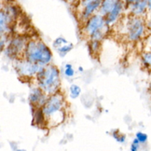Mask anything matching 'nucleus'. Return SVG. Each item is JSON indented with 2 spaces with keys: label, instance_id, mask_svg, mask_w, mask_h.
Returning a JSON list of instances; mask_svg holds the SVG:
<instances>
[{
  "label": "nucleus",
  "instance_id": "obj_22",
  "mask_svg": "<svg viewBox=\"0 0 151 151\" xmlns=\"http://www.w3.org/2000/svg\"><path fill=\"white\" fill-rule=\"evenodd\" d=\"M135 137L138 139L139 141H140L141 144H146L147 142V139H148V136L147 133H145L143 132H137L136 134H135Z\"/></svg>",
  "mask_w": 151,
  "mask_h": 151
},
{
  "label": "nucleus",
  "instance_id": "obj_25",
  "mask_svg": "<svg viewBox=\"0 0 151 151\" xmlns=\"http://www.w3.org/2000/svg\"><path fill=\"white\" fill-rule=\"evenodd\" d=\"M92 1H95V0H81V1H80V5L82 6V8H83V7H85L86 5H88L89 3H91Z\"/></svg>",
  "mask_w": 151,
  "mask_h": 151
},
{
  "label": "nucleus",
  "instance_id": "obj_28",
  "mask_svg": "<svg viewBox=\"0 0 151 151\" xmlns=\"http://www.w3.org/2000/svg\"><path fill=\"white\" fill-rule=\"evenodd\" d=\"M147 8H148V11H151V0H147Z\"/></svg>",
  "mask_w": 151,
  "mask_h": 151
},
{
  "label": "nucleus",
  "instance_id": "obj_15",
  "mask_svg": "<svg viewBox=\"0 0 151 151\" xmlns=\"http://www.w3.org/2000/svg\"><path fill=\"white\" fill-rule=\"evenodd\" d=\"M74 49V44L73 43H67L65 45H63L62 47L56 49L57 53L59 54L61 58H63L67 53H69L72 50Z\"/></svg>",
  "mask_w": 151,
  "mask_h": 151
},
{
  "label": "nucleus",
  "instance_id": "obj_20",
  "mask_svg": "<svg viewBox=\"0 0 151 151\" xmlns=\"http://www.w3.org/2000/svg\"><path fill=\"white\" fill-rule=\"evenodd\" d=\"M68 41L65 38V37H58L54 41L53 43H52V46H53V48L54 49H58V48H60L62 47L63 45H65L67 44Z\"/></svg>",
  "mask_w": 151,
  "mask_h": 151
},
{
  "label": "nucleus",
  "instance_id": "obj_11",
  "mask_svg": "<svg viewBox=\"0 0 151 151\" xmlns=\"http://www.w3.org/2000/svg\"><path fill=\"white\" fill-rule=\"evenodd\" d=\"M130 12L132 16H140L143 17L147 12V0H139V1L132 4L130 7Z\"/></svg>",
  "mask_w": 151,
  "mask_h": 151
},
{
  "label": "nucleus",
  "instance_id": "obj_9",
  "mask_svg": "<svg viewBox=\"0 0 151 151\" xmlns=\"http://www.w3.org/2000/svg\"><path fill=\"white\" fill-rule=\"evenodd\" d=\"M126 5L124 0H119V1L115 5V7L111 9L110 12H108L104 18H106V24L107 26H110L114 24L115 22H117V21L119 19V17L122 13L123 9H125Z\"/></svg>",
  "mask_w": 151,
  "mask_h": 151
},
{
  "label": "nucleus",
  "instance_id": "obj_1",
  "mask_svg": "<svg viewBox=\"0 0 151 151\" xmlns=\"http://www.w3.org/2000/svg\"><path fill=\"white\" fill-rule=\"evenodd\" d=\"M65 98L59 91L49 95L47 102L42 106L48 126L55 127L63 122L65 116Z\"/></svg>",
  "mask_w": 151,
  "mask_h": 151
},
{
  "label": "nucleus",
  "instance_id": "obj_26",
  "mask_svg": "<svg viewBox=\"0 0 151 151\" xmlns=\"http://www.w3.org/2000/svg\"><path fill=\"white\" fill-rule=\"evenodd\" d=\"M147 51H151V37L147 39Z\"/></svg>",
  "mask_w": 151,
  "mask_h": 151
},
{
  "label": "nucleus",
  "instance_id": "obj_24",
  "mask_svg": "<svg viewBox=\"0 0 151 151\" xmlns=\"http://www.w3.org/2000/svg\"><path fill=\"white\" fill-rule=\"evenodd\" d=\"M137 1H139V0H125V5H126V7H127V8H129L132 4L135 3V2H137Z\"/></svg>",
  "mask_w": 151,
  "mask_h": 151
},
{
  "label": "nucleus",
  "instance_id": "obj_5",
  "mask_svg": "<svg viewBox=\"0 0 151 151\" xmlns=\"http://www.w3.org/2000/svg\"><path fill=\"white\" fill-rule=\"evenodd\" d=\"M146 22L143 17L132 16L127 24V37L131 42L139 41L146 32Z\"/></svg>",
  "mask_w": 151,
  "mask_h": 151
},
{
  "label": "nucleus",
  "instance_id": "obj_18",
  "mask_svg": "<svg viewBox=\"0 0 151 151\" xmlns=\"http://www.w3.org/2000/svg\"><path fill=\"white\" fill-rule=\"evenodd\" d=\"M142 65L146 68L151 69V51H146L142 54L141 57Z\"/></svg>",
  "mask_w": 151,
  "mask_h": 151
},
{
  "label": "nucleus",
  "instance_id": "obj_6",
  "mask_svg": "<svg viewBox=\"0 0 151 151\" xmlns=\"http://www.w3.org/2000/svg\"><path fill=\"white\" fill-rule=\"evenodd\" d=\"M40 65L24 58L14 60V69L21 78H34L38 72Z\"/></svg>",
  "mask_w": 151,
  "mask_h": 151
},
{
  "label": "nucleus",
  "instance_id": "obj_12",
  "mask_svg": "<svg viewBox=\"0 0 151 151\" xmlns=\"http://www.w3.org/2000/svg\"><path fill=\"white\" fill-rule=\"evenodd\" d=\"M31 107L35 109V111L33 110V123H34V125L42 127L43 125L47 124L46 117L44 115L42 107H35V106H31Z\"/></svg>",
  "mask_w": 151,
  "mask_h": 151
},
{
  "label": "nucleus",
  "instance_id": "obj_13",
  "mask_svg": "<svg viewBox=\"0 0 151 151\" xmlns=\"http://www.w3.org/2000/svg\"><path fill=\"white\" fill-rule=\"evenodd\" d=\"M119 1V0H103L101 7L99 9V13L106 16L108 12L111 11V9L115 7V5Z\"/></svg>",
  "mask_w": 151,
  "mask_h": 151
},
{
  "label": "nucleus",
  "instance_id": "obj_3",
  "mask_svg": "<svg viewBox=\"0 0 151 151\" xmlns=\"http://www.w3.org/2000/svg\"><path fill=\"white\" fill-rule=\"evenodd\" d=\"M37 86H39L46 93L51 95L58 91L60 88V70L56 65H48L40 66L36 75Z\"/></svg>",
  "mask_w": 151,
  "mask_h": 151
},
{
  "label": "nucleus",
  "instance_id": "obj_4",
  "mask_svg": "<svg viewBox=\"0 0 151 151\" xmlns=\"http://www.w3.org/2000/svg\"><path fill=\"white\" fill-rule=\"evenodd\" d=\"M27 41L28 39L22 36H16L11 37L9 40L8 45L4 49L5 50H3L2 52H4V55L10 60L14 61L16 59H19V58H21V55L22 57L24 55Z\"/></svg>",
  "mask_w": 151,
  "mask_h": 151
},
{
  "label": "nucleus",
  "instance_id": "obj_21",
  "mask_svg": "<svg viewBox=\"0 0 151 151\" xmlns=\"http://www.w3.org/2000/svg\"><path fill=\"white\" fill-rule=\"evenodd\" d=\"M65 76L66 78H73L75 74H76V71L74 70V68L72 67V65H70V63H66V65H65Z\"/></svg>",
  "mask_w": 151,
  "mask_h": 151
},
{
  "label": "nucleus",
  "instance_id": "obj_16",
  "mask_svg": "<svg viewBox=\"0 0 151 151\" xmlns=\"http://www.w3.org/2000/svg\"><path fill=\"white\" fill-rule=\"evenodd\" d=\"M107 28H104V29H101V30H98L96 32H94L92 35L89 37H90V40H98V41H102V40L104 38L106 37V31H107Z\"/></svg>",
  "mask_w": 151,
  "mask_h": 151
},
{
  "label": "nucleus",
  "instance_id": "obj_23",
  "mask_svg": "<svg viewBox=\"0 0 151 151\" xmlns=\"http://www.w3.org/2000/svg\"><path fill=\"white\" fill-rule=\"evenodd\" d=\"M140 145H141L140 141H139L138 139L135 137V138L132 140V145H131L130 150H131V151H138V150H139V148H140Z\"/></svg>",
  "mask_w": 151,
  "mask_h": 151
},
{
  "label": "nucleus",
  "instance_id": "obj_14",
  "mask_svg": "<svg viewBox=\"0 0 151 151\" xmlns=\"http://www.w3.org/2000/svg\"><path fill=\"white\" fill-rule=\"evenodd\" d=\"M101 42L98 40H90L88 44V49L91 54H93V56L97 55L101 50Z\"/></svg>",
  "mask_w": 151,
  "mask_h": 151
},
{
  "label": "nucleus",
  "instance_id": "obj_29",
  "mask_svg": "<svg viewBox=\"0 0 151 151\" xmlns=\"http://www.w3.org/2000/svg\"><path fill=\"white\" fill-rule=\"evenodd\" d=\"M78 71H79L80 73H83V72H84L83 67H82V66H79V67H78Z\"/></svg>",
  "mask_w": 151,
  "mask_h": 151
},
{
  "label": "nucleus",
  "instance_id": "obj_27",
  "mask_svg": "<svg viewBox=\"0 0 151 151\" xmlns=\"http://www.w3.org/2000/svg\"><path fill=\"white\" fill-rule=\"evenodd\" d=\"M146 26H147V29L151 30V17L149 19H147V21L146 22Z\"/></svg>",
  "mask_w": 151,
  "mask_h": 151
},
{
  "label": "nucleus",
  "instance_id": "obj_8",
  "mask_svg": "<svg viewBox=\"0 0 151 151\" xmlns=\"http://www.w3.org/2000/svg\"><path fill=\"white\" fill-rule=\"evenodd\" d=\"M48 97H49V94L46 93L39 86H37L31 90L28 96V100L31 106L42 107L46 104V102H47Z\"/></svg>",
  "mask_w": 151,
  "mask_h": 151
},
{
  "label": "nucleus",
  "instance_id": "obj_2",
  "mask_svg": "<svg viewBox=\"0 0 151 151\" xmlns=\"http://www.w3.org/2000/svg\"><path fill=\"white\" fill-rule=\"evenodd\" d=\"M22 58L36 63L40 66H44L50 63L52 60V52L48 45L45 44L42 40L33 38L27 41Z\"/></svg>",
  "mask_w": 151,
  "mask_h": 151
},
{
  "label": "nucleus",
  "instance_id": "obj_17",
  "mask_svg": "<svg viewBox=\"0 0 151 151\" xmlns=\"http://www.w3.org/2000/svg\"><path fill=\"white\" fill-rule=\"evenodd\" d=\"M69 94L72 99H77L81 94V88L77 84H72L69 88Z\"/></svg>",
  "mask_w": 151,
  "mask_h": 151
},
{
  "label": "nucleus",
  "instance_id": "obj_19",
  "mask_svg": "<svg viewBox=\"0 0 151 151\" xmlns=\"http://www.w3.org/2000/svg\"><path fill=\"white\" fill-rule=\"evenodd\" d=\"M112 136L116 141L119 142V144H123L126 141V135L120 133L118 130H116L112 132Z\"/></svg>",
  "mask_w": 151,
  "mask_h": 151
},
{
  "label": "nucleus",
  "instance_id": "obj_7",
  "mask_svg": "<svg viewBox=\"0 0 151 151\" xmlns=\"http://www.w3.org/2000/svg\"><path fill=\"white\" fill-rule=\"evenodd\" d=\"M106 27H109L106 24V18L102 14H93L88 19V21L85 22V26H84V33L88 37L92 35L94 32L101 30V29H104Z\"/></svg>",
  "mask_w": 151,
  "mask_h": 151
},
{
  "label": "nucleus",
  "instance_id": "obj_30",
  "mask_svg": "<svg viewBox=\"0 0 151 151\" xmlns=\"http://www.w3.org/2000/svg\"><path fill=\"white\" fill-rule=\"evenodd\" d=\"M148 90L151 91V80H150V82H149V85H148Z\"/></svg>",
  "mask_w": 151,
  "mask_h": 151
},
{
  "label": "nucleus",
  "instance_id": "obj_10",
  "mask_svg": "<svg viewBox=\"0 0 151 151\" xmlns=\"http://www.w3.org/2000/svg\"><path fill=\"white\" fill-rule=\"evenodd\" d=\"M102 1L103 0H95V1H92L88 5H86L85 7H83L82 10L80 12V19L83 22L88 21L90 17L95 13V11L99 10Z\"/></svg>",
  "mask_w": 151,
  "mask_h": 151
}]
</instances>
